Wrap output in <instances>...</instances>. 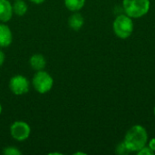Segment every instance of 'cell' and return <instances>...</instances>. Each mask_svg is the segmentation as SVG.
<instances>
[{
	"instance_id": "6da1fadb",
	"label": "cell",
	"mask_w": 155,
	"mask_h": 155,
	"mask_svg": "<svg viewBox=\"0 0 155 155\" xmlns=\"http://www.w3.org/2000/svg\"><path fill=\"white\" fill-rule=\"evenodd\" d=\"M124 143L130 153H137L148 143V134L141 124L132 126L125 134Z\"/></svg>"
},
{
	"instance_id": "7a4b0ae2",
	"label": "cell",
	"mask_w": 155,
	"mask_h": 155,
	"mask_svg": "<svg viewBox=\"0 0 155 155\" xmlns=\"http://www.w3.org/2000/svg\"><path fill=\"white\" fill-rule=\"evenodd\" d=\"M151 7L150 0H123V9L124 14L137 19L148 14Z\"/></svg>"
},
{
	"instance_id": "3957f363",
	"label": "cell",
	"mask_w": 155,
	"mask_h": 155,
	"mask_svg": "<svg viewBox=\"0 0 155 155\" xmlns=\"http://www.w3.org/2000/svg\"><path fill=\"white\" fill-rule=\"evenodd\" d=\"M134 24L133 18L126 14L119 15L113 23V30L115 35L121 39H127L134 32Z\"/></svg>"
},
{
	"instance_id": "277c9868",
	"label": "cell",
	"mask_w": 155,
	"mask_h": 155,
	"mask_svg": "<svg viewBox=\"0 0 155 155\" xmlns=\"http://www.w3.org/2000/svg\"><path fill=\"white\" fill-rule=\"evenodd\" d=\"M32 85L38 94H45L52 90L54 79L52 75L45 70L36 71L32 79Z\"/></svg>"
},
{
	"instance_id": "5b68a950",
	"label": "cell",
	"mask_w": 155,
	"mask_h": 155,
	"mask_svg": "<svg viewBox=\"0 0 155 155\" xmlns=\"http://www.w3.org/2000/svg\"><path fill=\"white\" fill-rule=\"evenodd\" d=\"M8 86L11 93L15 95H24L29 92L30 82L25 75L15 74L11 77Z\"/></svg>"
},
{
	"instance_id": "8992f818",
	"label": "cell",
	"mask_w": 155,
	"mask_h": 155,
	"mask_svg": "<svg viewBox=\"0 0 155 155\" xmlns=\"http://www.w3.org/2000/svg\"><path fill=\"white\" fill-rule=\"evenodd\" d=\"M31 134L30 125L24 121H15L10 125V135L17 142L26 141Z\"/></svg>"
},
{
	"instance_id": "52a82bcc",
	"label": "cell",
	"mask_w": 155,
	"mask_h": 155,
	"mask_svg": "<svg viewBox=\"0 0 155 155\" xmlns=\"http://www.w3.org/2000/svg\"><path fill=\"white\" fill-rule=\"evenodd\" d=\"M13 43V33L5 23L0 22V48H6Z\"/></svg>"
},
{
	"instance_id": "ba28073f",
	"label": "cell",
	"mask_w": 155,
	"mask_h": 155,
	"mask_svg": "<svg viewBox=\"0 0 155 155\" xmlns=\"http://www.w3.org/2000/svg\"><path fill=\"white\" fill-rule=\"evenodd\" d=\"M13 5L9 0H0V22L7 23L13 17Z\"/></svg>"
},
{
	"instance_id": "9c48e42d",
	"label": "cell",
	"mask_w": 155,
	"mask_h": 155,
	"mask_svg": "<svg viewBox=\"0 0 155 155\" xmlns=\"http://www.w3.org/2000/svg\"><path fill=\"white\" fill-rule=\"evenodd\" d=\"M29 64L31 68L35 72L45 70L46 66V59L41 54H34L29 58Z\"/></svg>"
},
{
	"instance_id": "30bf717a",
	"label": "cell",
	"mask_w": 155,
	"mask_h": 155,
	"mask_svg": "<svg viewBox=\"0 0 155 155\" xmlns=\"http://www.w3.org/2000/svg\"><path fill=\"white\" fill-rule=\"evenodd\" d=\"M84 24V16L79 12H73V14L69 16L68 25L74 31H79Z\"/></svg>"
},
{
	"instance_id": "8fae6325",
	"label": "cell",
	"mask_w": 155,
	"mask_h": 155,
	"mask_svg": "<svg viewBox=\"0 0 155 155\" xmlns=\"http://www.w3.org/2000/svg\"><path fill=\"white\" fill-rule=\"evenodd\" d=\"M13 5V12L17 16H23L27 13L28 5L24 0H15Z\"/></svg>"
},
{
	"instance_id": "7c38bea8",
	"label": "cell",
	"mask_w": 155,
	"mask_h": 155,
	"mask_svg": "<svg viewBox=\"0 0 155 155\" xmlns=\"http://www.w3.org/2000/svg\"><path fill=\"white\" fill-rule=\"evenodd\" d=\"M86 0H64L65 7L71 12H79L85 5Z\"/></svg>"
},
{
	"instance_id": "4fadbf2b",
	"label": "cell",
	"mask_w": 155,
	"mask_h": 155,
	"mask_svg": "<svg viewBox=\"0 0 155 155\" xmlns=\"http://www.w3.org/2000/svg\"><path fill=\"white\" fill-rule=\"evenodd\" d=\"M3 153L5 155H20L22 152L15 146H7L4 148Z\"/></svg>"
},
{
	"instance_id": "5bb4252c",
	"label": "cell",
	"mask_w": 155,
	"mask_h": 155,
	"mask_svg": "<svg viewBox=\"0 0 155 155\" xmlns=\"http://www.w3.org/2000/svg\"><path fill=\"white\" fill-rule=\"evenodd\" d=\"M115 153L119 155H126L131 153L129 152V150L126 148V146H125V144L124 143V142L120 143L116 146Z\"/></svg>"
},
{
	"instance_id": "9a60e30c",
	"label": "cell",
	"mask_w": 155,
	"mask_h": 155,
	"mask_svg": "<svg viewBox=\"0 0 155 155\" xmlns=\"http://www.w3.org/2000/svg\"><path fill=\"white\" fill-rule=\"evenodd\" d=\"M136 153L138 155H153L155 153L153 150H151V149L149 148L148 145H146V146H144L143 149H141L139 152H137Z\"/></svg>"
},
{
	"instance_id": "2e32d148",
	"label": "cell",
	"mask_w": 155,
	"mask_h": 155,
	"mask_svg": "<svg viewBox=\"0 0 155 155\" xmlns=\"http://www.w3.org/2000/svg\"><path fill=\"white\" fill-rule=\"evenodd\" d=\"M148 146H149V148H150L151 150H153V151L155 153V137L152 138V139L149 141V143H148Z\"/></svg>"
},
{
	"instance_id": "e0dca14e",
	"label": "cell",
	"mask_w": 155,
	"mask_h": 155,
	"mask_svg": "<svg viewBox=\"0 0 155 155\" xmlns=\"http://www.w3.org/2000/svg\"><path fill=\"white\" fill-rule=\"evenodd\" d=\"M5 53L3 52V50L0 48V66H2L5 63Z\"/></svg>"
},
{
	"instance_id": "ac0fdd59",
	"label": "cell",
	"mask_w": 155,
	"mask_h": 155,
	"mask_svg": "<svg viewBox=\"0 0 155 155\" xmlns=\"http://www.w3.org/2000/svg\"><path fill=\"white\" fill-rule=\"evenodd\" d=\"M29 1L35 5H42L45 0H29Z\"/></svg>"
},
{
	"instance_id": "d6986e66",
	"label": "cell",
	"mask_w": 155,
	"mask_h": 155,
	"mask_svg": "<svg viewBox=\"0 0 155 155\" xmlns=\"http://www.w3.org/2000/svg\"><path fill=\"white\" fill-rule=\"evenodd\" d=\"M2 110H3V107H2V104H1V103H0V114H2Z\"/></svg>"
},
{
	"instance_id": "ffe728a7",
	"label": "cell",
	"mask_w": 155,
	"mask_h": 155,
	"mask_svg": "<svg viewBox=\"0 0 155 155\" xmlns=\"http://www.w3.org/2000/svg\"><path fill=\"white\" fill-rule=\"evenodd\" d=\"M153 114H154V115H155V106H154V108H153Z\"/></svg>"
}]
</instances>
